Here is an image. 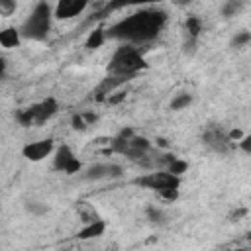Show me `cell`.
<instances>
[{
    "mask_svg": "<svg viewBox=\"0 0 251 251\" xmlns=\"http://www.w3.org/2000/svg\"><path fill=\"white\" fill-rule=\"evenodd\" d=\"M167 24V12L161 8H145L139 12H133L127 18H122L120 22L112 24L110 27L104 29L106 39H118L126 41L127 45H137V43H147L153 41L161 29Z\"/></svg>",
    "mask_w": 251,
    "mask_h": 251,
    "instance_id": "obj_1",
    "label": "cell"
},
{
    "mask_svg": "<svg viewBox=\"0 0 251 251\" xmlns=\"http://www.w3.org/2000/svg\"><path fill=\"white\" fill-rule=\"evenodd\" d=\"M147 67L141 51L133 45L124 43L122 47H118L114 51V55L110 57L108 63V75L110 76H124V78H131L135 76L139 71H143Z\"/></svg>",
    "mask_w": 251,
    "mask_h": 251,
    "instance_id": "obj_2",
    "label": "cell"
},
{
    "mask_svg": "<svg viewBox=\"0 0 251 251\" xmlns=\"http://www.w3.org/2000/svg\"><path fill=\"white\" fill-rule=\"evenodd\" d=\"M51 22H53V6L49 2H37L18 29L24 39L45 41L51 31Z\"/></svg>",
    "mask_w": 251,
    "mask_h": 251,
    "instance_id": "obj_3",
    "label": "cell"
},
{
    "mask_svg": "<svg viewBox=\"0 0 251 251\" xmlns=\"http://www.w3.org/2000/svg\"><path fill=\"white\" fill-rule=\"evenodd\" d=\"M133 184H137L141 188H149V190L161 192L165 188H178L180 186V178L173 176L167 171H157V173H147V175H141V176L133 178Z\"/></svg>",
    "mask_w": 251,
    "mask_h": 251,
    "instance_id": "obj_4",
    "label": "cell"
},
{
    "mask_svg": "<svg viewBox=\"0 0 251 251\" xmlns=\"http://www.w3.org/2000/svg\"><path fill=\"white\" fill-rule=\"evenodd\" d=\"M53 169H55V171H61V173H65V175H75V173H80L82 163L75 157V153H73V149H71L69 145H61V147H57V151H55Z\"/></svg>",
    "mask_w": 251,
    "mask_h": 251,
    "instance_id": "obj_5",
    "label": "cell"
},
{
    "mask_svg": "<svg viewBox=\"0 0 251 251\" xmlns=\"http://www.w3.org/2000/svg\"><path fill=\"white\" fill-rule=\"evenodd\" d=\"M202 141H204V145H208L212 151H216L220 155H227L231 149H235V143L229 141L227 131H224L222 127H210V129H206L204 135H202Z\"/></svg>",
    "mask_w": 251,
    "mask_h": 251,
    "instance_id": "obj_6",
    "label": "cell"
},
{
    "mask_svg": "<svg viewBox=\"0 0 251 251\" xmlns=\"http://www.w3.org/2000/svg\"><path fill=\"white\" fill-rule=\"evenodd\" d=\"M55 149V143L53 139H39V141H31L27 145H24L22 149V155L27 159V161H43L45 157H49Z\"/></svg>",
    "mask_w": 251,
    "mask_h": 251,
    "instance_id": "obj_7",
    "label": "cell"
},
{
    "mask_svg": "<svg viewBox=\"0 0 251 251\" xmlns=\"http://www.w3.org/2000/svg\"><path fill=\"white\" fill-rule=\"evenodd\" d=\"M86 8H88V2L86 0H61V2L55 4L53 16L59 18V20H69V18L80 16Z\"/></svg>",
    "mask_w": 251,
    "mask_h": 251,
    "instance_id": "obj_8",
    "label": "cell"
},
{
    "mask_svg": "<svg viewBox=\"0 0 251 251\" xmlns=\"http://www.w3.org/2000/svg\"><path fill=\"white\" fill-rule=\"evenodd\" d=\"M33 110H35V124L41 126V124H45L47 120H51L57 114L59 104H57L55 98H45L43 102L33 104Z\"/></svg>",
    "mask_w": 251,
    "mask_h": 251,
    "instance_id": "obj_9",
    "label": "cell"
},
{
    "mask_svg": "<svg viewBox=\"0 0 251 251\" xmlns=\"http://www.w3.org/2000/svg\"><path fill=\"white\" fill-rule=\"evenodd\" d=\"M127 80H129V78H124V76H110V75H108V76L98 84L94 98H96L98 102H104L108 94H112L114 90H118V88H120L124 82H127Z\"/></svg>",
    "mask_w": 251,
    "mask_h": 251,
    "instance_id": "obj_10",
    "label": "cell"
},
{
    "mask_svg": "<svg viewBox=\"0 0 251 251\" xmlns=\"http://www.w3.org/2000/svg\"><path fill=\"white\" fill-rule=\"evenodd\" d=\"M104 231H106V222L100 218V220H96V222H92V224L82 226V229H78L76 237L82 239V241H86V239H96V237L104 235Z\"/></svg>",
    "mask_w": 251,
    "mask_h": 251,
    "instance_id": "obj_11",
    "label": "cell"
},
{
    "mask_svg": "<svg viewBox=\"0 0 251 251\" xmlns=\"http://www.w3.org/2000/svg\"><path fill=\"white\" fill-rule=\"evenodd\" d=\"M76 214H78V220L86 226V224H92V222H96V220H100V214L96 212V208L90 204V202H86V200H78L76 202Z\"/></svg>",
    "mask_w": 251,
    "mask_h": 251,
    "instance_id": "obj_12",
    "label": "cell"
},
{
    "mask_svg": "<svg viewBox=\"0 0 251 251\" xmlns=\"http://www.w3.org/2000/svg\"><path fill=\"white\" fill-rule=\"evenodd\" d=\"M20 43H22V35H20L18 27H4V29H0V45L2 47L14 49V47H20Z\"/></svg>",
    "mask_w": 251,
    "mask_h": 251,
    "instance_id": "obj_13",
    "label": "cell"
},
{
    "mask_svg": "<svg viewBox=\"0 0 251 251\" xmlns=\"http://www.w3.org/2000/svg\"><path fill=\"white\" fill-rule=\"evenodd\" d=\"M202 29H204V24H202V18H200V16H196V14L186 16V20H184L186 37H190V39H200Z\"/></svg>",
    "mask_w": 251,
    "mask_h": 251,
    "instance_id": "obj_14",
    "label": "cell"
},
{
    "mask_svg": "<svg viewBox=\"0 0 251 251\" xmlns=\"http://www.w3.org/2000/svg\"><path fill=\"white\" fill-rule=\"evenodd\" d=\"M104 43H106L104 27H94V29L88 33V37H86V41H84V47H86V49H90V51H94V49L102 47Z\"/></svg>",
    "mask_w": 251,
    "mask_h": 251,
    "instance_id": "obj_15",
    "label": "cell"
},
{
    "mask_svg": "<svg viewBox=\"0 0 251 251\" xmlns=\"http://www.w3.org/2000/svg\"><path fill=\"white\" fill-rule=\"evenodd\" d=\"M106 175H108V163H96V165H90L82 173V178L84 180H102V178H106Z\"/></svg>",
    "mask_w": 251,
    "mask_h": 251,
    "instance_id": "obj_16",
    "label": "cell"
},
{
    "mask_svg": "<svg viewBox=\"0 0 251 251\" xmlns=\"http://www.w3.org/2000/svg\"><path fill=\"white\" fill-rule=\"evenodd\" d=\"M243 6H245L243 0H226V2L222 4L220 12H222L224 18H233V16H237V14L243 10Z\"/></svg>",
    "mask_w": 251,
    "mask_h": 251,
    "instance_id": "obj_17",
    "label": "cell"
},
{
    "mask_svg": "<svg viewBox=\"0 0 251 251\" xmlns=\"http://www.w3.org/2000/svg\"><path fill=\"white\" fill-rule=\"evenodd\" d=\"M190 104H192V94L180 92V94H176V96L171 100V110H173V112H180V110L188 108Z\"/></svg>",
    "mask_w": 251,
    "mask_h": 251,
    "instance_id": "obj_18",
    "label": "cell"
},
{
    "mask_svg": "<svg viewBox=\"0 0 251 251\" xmlns=\"http://www.w3.org/2000/svg\"><path fill=\"white\" fill-rule=\"evenodd\" d=\"M16 122H18L20 126H24V127L35 124V110H33V106L24 108V110H18V112H16Z\"/></svg>",
    "mask_w": 251,
    "mask_h": 251,
    "instance_id": "obj_19",
    "label": "cell"
},
{
    "mask_svg": "<svg viewBox=\"0 0 251 251\" xmlns=\"http://www.w3.org/2000/svg\"><path fill=\"white\" fill-rule=\"evenodd\" d=\"M249 43H251V31H247V29L235 31V35H233L231 41H229V45H231L233 49H243V47H247Z\"/></svg>",
    "mask_w": 251,
    "mask_h": 251,
    "instance_id": "obj_20",
    "label": "cell"
},
{
    "mask_svg": "<svg viewBox=\"0 0 251 251\" xmlns=\"http://www.w3.org/2000/svg\"><path fill=\"white\" fill-rule=\"evenodd\" d=\"M145 216H147V220H149L151 224H159V226H163V224L167 222V216H165V212H163L161 208L153 206V204L145 208Z\"/></svg>",
    "mask_w": 251,
    "mask_h": 251,
    "instance_id": "obj_21",
    "label": "cell"
},
{
    "mask_svg": "<svg viewBox=\"0 0 251 251\" xmlns=\"http://www.w3.org/2000/svg\"><path fill=\"white\" fill-rule=\"evenodd\" d=\"M25 212L31 214V216H45L49 212V206L43 204V202H37V200H27L25 202Z\"/></svg>",
    "mask_w": 251,
    "mask_h": 251,
    "instance_id": "obj_22",
    "label": "cell"
},
{
    "mask_svg": "<svg viewBox=\"0 0 251 251\" xmlns=\"http://www.w3.org/2000/svg\"><path fill=\"white\" fill-rule=\"evenodd\" d=\"M165 171H167V173H171L173 176H178V178H180V175L188 171V161H184V159H178V157H176V159H175V161H173Z\"/></svg>",
    "mask_w": 251,
    "mask_h": 251,
    "instance_id": "obj_23",
    "label": "cell"
},
{
    "mask_svg": "<svg viewBox=\"0 0 251 251\" xmlns=\"http://www.w3.org/2000/svg\"><path fill=\"white\" fill-rule=\"evenodd\" d=\"M126 98H127V90H122V88H118V90H114L112 94H108L104 102H106L108 106H118V104H122Z\"/></svg>",
    "mask_w": 251,
    "mask_h": 251,
    "instance_id": "obj_24",
    "label": "cell"
},
{
    "mask_svg": "<svg viewBox=\"0 0 251 251\" xmlns=\"http://www.w3.org/2000/svg\"><path fill=\"white\" fill-rule=\"evenodd\" d=\"M196 51H198V39H190V37H186L184 43H182V53H184L186 57H194Z\"/></svg>",
    "mask_w": 251,
    "mask_h": 251,
    "instance_id": "obj_25",
    "label": "cell"
},
{
    "mask_svg": "<svg viewBox=\"0 0 251 251\" xmlns=\"http://www.w3.org/2000/svg\"><path fill=\"white\" fill-rule=\"evenodd\" d=\"M16 8H18V4H16L14 0H0V16H2V18L12 16V14L16 12Z\"/></svg>",
    "mask_w": 251,
    "mask_h": 251,
    "instance_id": "obj_26",
    "label": "cell"
},
{
    "mask_svg": "<svg viewBox=\"0 0 251 251\" xmlns=\"http://www.w3.org/2000/svg\"><path fill=\"white\" fill-rule=\"evenodd\" d=\"M157 196H159L163 202H169V204H173V202L178 198V188H165V190L157 192Z\"/></svg>",
    "mask_w": 251,
    "mask_h": 251,
    "instance_id": "obj_27",
    "label": "cell"
},
{
    "mask_svg": "<svg viewBox=\"0 0 251 251\" xmlns=\"http://www.w3.org/2000/svg\"><path fill=\"white\" fill-rule=\"evenodd\" d=\"M122 176H124V167L120 163H108L106 178H122Z\"/></svg>",
    "mask_w": 251,
    "mask_h": 251,
    "instance_id": "obj_28",
    "label": "cell"
},
{
    "mask_svg": "<svg viewBox=\"0 0 251 251\" xmlns=\"http://www.w3.org/2000/svg\"><path fill=\"white\" fill-rule=\"evenodd\" d=\"M71 126H73L75 131H86V129H88V126L84 124V120H82L80 114H75V116L71 118Z\"/></svg>",
    "mask_w": 251,
    "mask_h": 251,
    "instance_id": "obj_29",
    "label": "cell"
},
{
    "mask_svg": "<svg viewBox=\"0 0 251 251\" xmlns=\"http://www.w3.org/2000/svg\"><path fill=\"white\" fill-rule=\"evenodd\" d=\"M235 147H239L245 155H249V153H251V135H247V133H245V135L235 143Z\"/></svg>",
    "mask_w": 251,
    "mask_h": 251,
    "instance_id": "obj_30",
    "label": "cell"
},
{
    "mask_svg": "<svg viewBox=\"0 0 251 251\" xmlns=\"http://www.w3.org/2000/svg\"><path fill=\"white\" fill-rule=\"evenodd\" d=\"M80 116H82L86 126H94L98 122V114H94V112H80Z\"/></svg>",
    "mask_w": 251,
    "mask_h": 251,
    "instance_id": "obj_31",
    "label": "cell"
},
{
    "mask_svg": "<svg viewBox=\"0 0 251 251\" xmlns=\"http://www.w3.org/2000/svg\"><path fill=\"white\" fill-rule=\"evenodd\" d=\"M243 216H247V208H239V210H235L229 218H231V222H237V220L243 218Z\"/></svg>",
    "mask_w": 251,
    "mask_h": 251,
    "instance_id": "obj_32",
    "label": "cell"
},
{
    "mask_svg": "<svg viewBox=\"0 0 251 251\" xmlns=\"http://www.w3.org/2000/svg\"><path fill=\"white\" fill-rule=\"evenodd\" d=\"M155 141H157V145H159V147H163V149H169V141H167L165 137H157Z\"/></svg>",
    "mask_w": 251,
    "mask_h": 251,
    "instance_id": "obj_33",
    "label": "cell"
},
{
    "mask_svg": "<svg viewBox=\"0 0 251 251\" xmlns=\"http://www.w3.org/2000/svg\"><path fill=\"white\" fill-rule=\"evenodd\" d=\"M4 71H6V63H4V59L0 57V76L4 75Z\"/></svg>",
    "mask_w": 251,
    "mask_h": 251,
    "instance_id": "obj_34",
    "label": "cell"
},
{
    "mask_svg": "<svg viewBox=\"0 0 251 251\" xmlns=\"http://www.w3.org/2000/svg\"><path fill=\"white\" fill-rule=\"evenodd\" d=\"M233 251H251L249 247H237V249H233Z\"/></svg>",
    "mask_w": 251,
    "mask_h": 251,
    "instance_id": "obj_35",
    "label": "cell"
}]
</instances>
